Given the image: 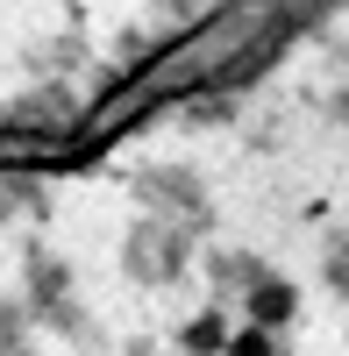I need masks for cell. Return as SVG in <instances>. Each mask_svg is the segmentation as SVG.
I'll use <instances>...</instances> for the list:
<instances>
[{
    "label": "cell",
    "mask_w": 349,
    "mask_h": 356,
    "mask_svg": "<svg viewBox=\"0 0 349 356\" xmlns=\"http://www.w3.org/2000/svg\"><path fill=\"white\" fill-rule=\"evenodd\" d=\"M221 356H278V342H271V328H257V321H243V328H228Z\"/></svg>",
    "instance_id": "cell-3"
},
{
    "label": "cell",
    "mask_w": 349,
    "mask_h": 356,
    "mask_svg": "<svg viewBox=\"0 0 349 356\" xmlns=\"http://www.w3.org/2000/svg\"><path fill=\"white\" fill-rule=\"evenodd\" d=\"M228 328H236V321H228L221 307H207V314H193L186 328H179V349H186V356H221Z\"/></svg>",
    "instance_id": "cell-1"
},
{
    "label": "cell",
    "mask_w": 349,
    "mask_h": 356,
    "mask_svg": "<svg viewBox=\"0 0 349 356\" xmlns=\"http://www.w3.org/2000/svg\"><path fill=\"white\" fill-rule=\"evenodd\" d=\"M293 285H257L250 292V307H243V321H257V328H285V321H293Z\"/></svg>",
    "instance_id": "cell-2"
}]
</instances>
